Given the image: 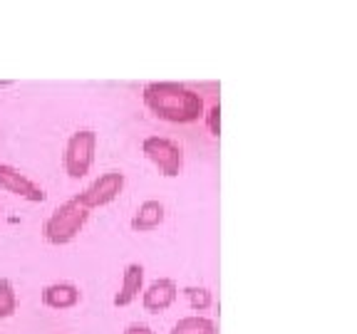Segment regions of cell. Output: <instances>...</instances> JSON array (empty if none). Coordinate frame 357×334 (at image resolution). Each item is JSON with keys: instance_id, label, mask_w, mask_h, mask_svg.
Wrapping results in <instances>:
<instances>
[{"instance_id": "obj_13", "label": "cell", "mask_w": 357, "mask_h": 334, "mask_svg": "<svg viewBox=\"0 0 357 334\" xmlns=\"http://www.w3.org/2000/svg\"><path fill=\"white\" fill-rule=\"evenodd\" d=\"M184 295H186V300H189L191 310L204 312L211 307V292H208L206 287H186Z\"/></svg>"}, {"instance_id": "obj_15", "label": "cell", "mask_w": 357, "mask_h": 334, "mask_svg": "<svg viewBox=\"0 0 357 334\" xmlns=\"http://www.w3.org/2000/svg\"><path fill=\"white\" fill-rule=\"evenodd\" d=\"M124 334H156L151 327H146V324H142V322H132V324H127L124 327Z\"/></svg>"}, {"instance_id": "obj_11", "label": "cell", "mask_w": 357, "mask_h": 334, "mask_svg": "<svg viewBox=\"0 0 357 334\" xmlns=\"http://www.w3.org/2000/svg\"><path fill=\"white\" fill-rule=\"evenodd\" d=\"M169 334H216V324L204 315H189L178 319Z\"/></svg>"}, {"instance_id": "obj_1", "label": "cell", "mask_w": 357, "mask_h": 334, "mask_svg": "<svg viewBox=\"0 0 357 334\" xmlns=\"http://www.w3.org/2000/svg\"><path fill=\"white\" fill-rule=\"evenodd\" d=\"M142 100L151 114L172 124H194L206 114L204 97L181 82H149Z\"/></svg>"}, {"instance_id": "obj_2", "label": "cell", "mask_w": 357, "mask_h": 334, "mask_svg": "<svg viewBox=\"0 0 357 334\" xmlns=\"http://www.w3.org/2000/svg\"><path fill=\"white\" fill-rule=\"evenodd\" d=\"M89 216H92V211L79 203L77 196H73V198H67L65 203H60V206L47 216V221L43 223V238L50 245L73 243V240L82 233L84 225H87Z\"/></svg>"}, {"instance_id": "obj_5", "label": "cell", "mask_w": 357, "mask_h": 334, "mask_svg": "<svg viewBox=\"0 0 357 334\" xmlns=\"http://www.w3.org/2000/svg\"><path fill=\"white\" fill-rule=\"evenodd\" d=\"M124 184H127V176L119 168H109V171L100 173L82 193H77V198L82 206H87L89 211H95V208L109 206L112 200L124 191Z\"/></svg>"}, {"instance_id": "obj_3", "label": "cell", "mask_w": 357, "mask_h": 334, "mask_svg": "<svg viewBox=\"0 0 357 334\" xmlns=\"http://www.w3.org/2000/svg\"><path fill=\"white\" fill-rule=\"evenodd\" d=\"M95 151H97V132L95 129H77L70 134V139L65 144V154H62V166H65L70 178H82L89 173L92 164H95Z\"/></svg>"}, {"instance_id": "obj_9", "label": "cell", "mask_w": 357, "mask_h": 334, "mask_svg": "<svg viewBox=\"0 0 357 334\" xmlns=\"http://www.w3.org/2000/svg\"><path fill=\"white\" fill-rule=\"evenodd\" d=\"M82 297L79 287L75 283H50L43 287V305L52 310H70Z\"/></svg>"}, {"instance_id": "obj_8", "label": "cell", "mask_w": 357, "mask_h": 334, "mask_svg": "<svg viewBox=\"0 0 357 334\" xmlns=\"http://www.w3.org/2000/svg\"><path fill=\"white\" fill-rule=\"evenodd\" d=\"M139 292H144V265L142 262H129L122 273V285H119L117 295H114V307L132 305Z\"/></svg>"}, {"instance_id": "obj_10", "label": "cell", "mask_w": 357, "mask_h": 334, "mask_svg": "<svg viewBox=\"0 0 357 334\" xmlns=\"http://www.w3.org/2000/svg\"><path fill=\"white\" fill-rule=\"evenodd\" d=\"M164 216H167V211H164L162 200L146 198L144 203L137 208V213L132 216V223H129V225H132V230H137V233H146V230L159 228V225L164 223Z\"/></svg>"}, {"instance_id": "obj_12", "label": "cell", "mask_w": 357, "mask_h": 334, "mask_svg": "<svg viewBox=\"0 0 357 334\" xmlns=\"http://www.w3.org/2000/svg\"><path fill=\"white\" fill-rule=\"evenodd\" d=\"M17 310V295H15V287H13L10 280H0V319H8L13 317Z\"/></svg>"}, {"instance_id": "obj_14", "label": "cell", "mask_w": 357, "mask_h": 334, "mask_svg": "<svg viewBox=\"0 0 357 334\" xmlns=\"http://www.w3.org/2000/svg\"><path fill=\"white\" fill-rule=\"evenodd\" d=\"M204 119H206L208 132H211L213 136H218V134H221V106L213 104L211 109H208L206 114H204Z\"/></svg>"}, {"instance_id": "obj_6", "label": "cell", "mask_w": 357, "mask_h": 334, "mask_svg": "<svg viewBox=\"0 0 357 334\" xmlns=\"http://www.w3.org/2000/svg\"><path fill=\"white\" fill-rule=\"evenodd\" d=\"M0 189H6L13 196H20V198L30 200V203H43L47 198L43 186L35 184L28 173H22L17 166L3 161H0Z\"/></svg>"}, {"instance_id": "obj_7", "label": "cell", "mask_w": 357, "mask_h": 334, "mask_svg": "<svg viewBox=\"0 0 357 334\" xmlns=\"http://www.w3.org/2000/svg\"><path fill=\"white\" fill-rule=\"evenodd\" d=\"M176 295H178V287L172 278H156L142 292V305H144L146 312H164L167 307L174 305Z\"/></svg>"}, {"instance_id": "obj_4", "label": "cell", "mask_w": 357, "mask_h": 334, "mask_svg": "<svg viewBox=\"0 0 357 334\" xmlns=\"http://www.w3.org/2000/svg\"><path fill=\"white\" fill-rule=\"evenodd\" d=\"M142 151L144 156L154 164L164 176L174 178L184 171V149L176 144L169 136H159V134H151L142 141Z\"/></svg>"}]
</instances>
